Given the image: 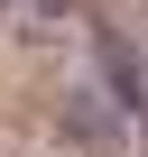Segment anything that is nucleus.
<instances>
[{
    "label": "nucleus",
    "mask_w": 148,
    "mask_h": 157,
    "mask_svg": "<svg viewBox=\"0 0 148 157\" xmlns=\"http://www.w3.org/2000/svg\"><path fill=\"white\" fill-rule=\"evenodd\" d=\"M0 10H10V0H0Z\"/></svg>",
    "instance_id": "obj_1"
}]
</instances>
